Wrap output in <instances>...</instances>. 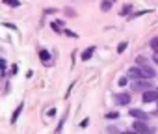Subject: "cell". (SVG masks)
Listing matches in <instances>:
<instances>
[{"mask_svg": "<svg viewBox=\"0 0 158 134\" xmlns=\"http://www.w3.org/2000/svg\"><path fill=\"white\" fill-rule=\"evenodd\" d=\"M21 112H23V104H19V106H17V110L13 112V117H11V121H13V123L17 121V117H19V114H21Z\"/></svg>", "mask_w": 158, "mask_h": 134, "instance_id": "9c48e42d", "label": "cell"}, {"mask_svg": "<svg viewBox=\"0 0 158 134\" xmlns=\"http://www.w3.org/2000/svg\"><path fill=\"white\" fill-rule=\"evenodd\" d=\"M106 117H110V119H114V117H117V114H115V112H112V114H108Z\"/></svg>", "mask_w": 158, "mask_h": 134, "instance_id": "e0dca14e", "label": "cell"}, {"mask_svg": "<svg viewBox=\"0 0 158 134\" xmlns=\"http://www.w3.org/2000/svg\"><path fill=\"white\" fill-rule=\"evenodd\" d=\"M52 28H54V32H61V30H60V24H58V23H52Z\"/></svg>", "mask_w": 158, "mask_h": 134, "instance_id": "9a60e30c", "label": "cell"}, {"mask_svg": "<svg viewBox=\"0 0 158 134\" xmlns=\"http://www.w3.org/2000/svg\"><path fill=\"white\" fill-rule=\"evenodd\" d=\"M39 56H41V61H43V63H45V61H47V63L50 61V54H48L47 50H41V54H39Z\"/></svg>", "mask_w": 158, "mask_h": 134, "instance_id": "ba28073f", "label": "cell"}, {"mask_svg": "<svg viewBox=\"0 0 158 134\" xmlns=\"http://www.w3.org/2000/svg\"><path fill=\"white\" fill-rule=\"evenodd\" d=\"M130 115H132V117H136L138 121H145V119H149V115H147L143 110H136V108H134V110H130Z\"/></svg>", "mask_w": 158, "mask_h": 134, "instance_id": "277c9868", "label": "cell"}, {"mask_svg": "<svg viewBox=\"0 0 158 134\" xmlns=\"http://www.w3.org/2000/svg\"><path fill=\"white\" fill-rule=\"evenodd\" d=\"M121 134H138L136 130H127V132H121Z\"/></svg>", "mask_w": 158, "mask_h": 134, "instance_id": "ac0fdd59", "label": "cell"}, {"mask_svg": "<svg viewBox=\"0 0 158 134\" xmlns=\"http://www.w3.org/2000/svg\"><path fill=\"white\" fill-rule=\"evenodd\" d=\"M91 54H93V48H88V50H84V54H82V60H89V58H91Z\"/></svg>", "mask_w": 158, "mask_h": 134, "instance_id": "8fae6325", "label": "cell"}, {"mask_svg": "<svg viewBox=\"0 0 158 134\" xmlns=\"http://www.w3.org/2000/svg\"><path fill=\"white\" fill-rule=\"evenodd\" d=\"M132 88H134V90H139V91H149V90H152V86H151L149 80H147V82H139V80H136V82H132Z\"/></svg>", "mask_w": 158, "mask_h": 134, "instance_id": "7a4b0ae2", "label": "cell"}, {"mask_svg": "<svg viewBox=\"0 0 158 134\" xmlns=\"http://www.w3.org/2000/svg\"><path fill=\"white\" fill-rule=\"evenodd\" d=\"M4 2H6L8 6H15V8H17V6L21 4V2H19V0H4Z\"/></svg>", "mask_w": 158, "mask_h": 134, "instance_id": "4fadbf2b", "label": "cell"}, {"mask_svg": "<svg viewBox=\"0 0 158 134\" xmlns=\"http://www.w3.org/2000/svg\"><path fill=\"white\" fill-rule=\"evenodd\" d=\"M128 77H130L132 80H134V78L139 80V78H143V73H141V69H138V67H132V69L128 71Z\"/></svg>", "mask_w": 158, "mask_h": 134, "instance_id": "5b68a950", "label": "cell"}, {"mask_svg": "<svg viewBox=\"0 0 158 134\" xmlns=\"http://www.w3.org/2000/svg\"><path fill=\"white\" fill-rule=\"evenodd\" d=\"M125 48H127V43H121V45H119V47H117V52H123V50H125Z\"/></svg>", "mask_w": 158, "mask_h": 134, "instance_id": "5bb4252c", "label": "cell"}, {"mask_svg": "<svg viewBox=\"0 0 158 134\" xmlns=\"http://www.w3.org/2000/svg\"><path fill=\"white\" fill-rule=\"evenodd\" d=\"M143 101L145 103H152V101H158V90H149L143 93Z\"/></svg>", "mask_w": 158, "mask_h": 134, "instance_id": "3957f363", "label": "cell"}, {"mask_svg": "<svg viewBox=\"0 0 158 134\" xmlns=\"http://www.w3.org/2000/svg\"><path fill=\"white\" fill-rule=\"evenodd\" d=\"M117 103L119 104H128L130 103V95L128 93H119L117 95Z\"/></svg>", "mask_w": 158, "mask_h": 134, "instance_id": "52a82bcc", "label": "cell"}, {"mask_svg": "<svg viewBox=\"0 0 158 134\" xmlns=\"http://www.w3.org/2000/svg\"><path fill=\"white\" fill-rule=\"evenodd\" d=\"M110 8H112V2H102V4H101V10H102V11H108Z\"/></svg>", "mask_w": 158, "mask_h": 134, "instance_id": "7c38bea8", "label": "cell"}, {"mask_svg": "<svg viewBox=\"0 0 158 134\" xmlns=\"http://www.w3.org/2000/svg\"><path fill=\"white\" fill-rule=\"evenodd\" d=\"M132 130H136L138 134H151V132H152V128H151L149 125H145L143 121H134Z\"/></svg>", "mask_w": 158, "mask_h": 134, "instance_id": "6da1fadb", "label": "cell"}, {"mask_svg": "<svg viewBox=\"0 0 158 134\" xmlns=\"http://www.w3.org/2000/svg\"><path fill=\"white\" fill-rule=\"evenodd\" d=\"M128 11H130V6H125V10H123V15H127Z\"/></svg>", "mask_w": 158, "mask_h": 134, "instance_id": "2e32d148", "label": "cell"}, {"mask_svg": "<svg viewBox=\"0 0 158 134\" xmlns=\"http://www.w3.org/2000/svg\"><path fill=\"white\" fill-rule=\"evenodd\" d=\"M149 45H151V48H152V50H154V52H158V37H152V39H151V43H149Z\"/></svg>", "mask_w": 158, "mask_h": 134, "instance_id": "30bf717a", "label": "cell"}, {"mask_svg": "<svg viewBox=\"0 0 158 134\" xmlns=\"http://www.w3.org/2000/svg\"><path fill=\"white\" fill-rule=\"evenodd\" d=\"M141 73H143V78H152L156 73H154V69L152 67H149V65H143L141 67Z\"/></svg>", "mask_w": 158, "mask_h": 134, "instance_id": "8992f818", "label": "cell"}, {"mask_svg": "<svg viewBox=\"0 0 158 134\" xmlns=\"http://www.w3.org/2000/svg\"><path fill=\"white\" fill-rule=\"evenodd\" d=\"M154 60H156V63H158V58H154Z\"/></svg>", "mask_w": 158, "mask_h": 134, "instance_id": "d6986e66", "label": "cell"}]
</instances>
